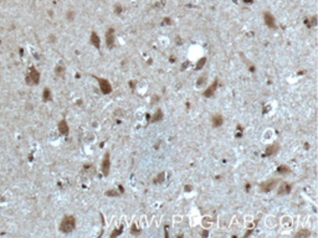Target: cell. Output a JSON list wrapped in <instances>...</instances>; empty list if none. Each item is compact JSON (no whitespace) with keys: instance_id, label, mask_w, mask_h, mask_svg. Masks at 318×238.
<instances>
[{"instance_id":"obj_1","label":"cell","mask_w":318,"mask_h":238,"mask_svg":"<svg viewBox=\"0 0 318 238\" xmlns=\"http://www.w3.org/2000/svg\"><path fill=\"white\" fill-rule=\"evenodd\" d=\"M76 227V218L74 216H65L62 218L61 223L58 226V229L62 232V233H71Z\"/></svg>"},{"instance_id":"obj_24","label":"cell","mask_w":318,"mask_h":238,"mask_svg":"<svg viewBox=\"0 0 318 238\" xmlns=\"http://www.w3.org/2000/svg\"><path fill=\"white\" fill-rule=\"evenodd\" d=\"M55 72H56V75H62L63 73V67L62 66H57L56 70H55Z\"/></svg>"},{"instance_id":"obj_14","label":"cell","mask_w":318,"mask_h":238,"mask_svg":"<svg viewBox=\"0 0 318 238\" xmlns=\"http://www.w3.org/2000/svg\"><path fill=\"white\" fill-rule=\"evenodd\" d=\"M43 99L45 100V102H49V100L52 99V94H51L50 88H45L44 89V92H43Z\"/></svg>"},{"instance_id":"obj_13","label":"cell","mask_w":318,"mask_h":238,"mask_svg":"<svg viewBox=\"0 0 318 238\" xmlns=\"http://www.w3.org/2000/svg\"><path fill=\"white\" fill-rule=\"evenodd\" d=\"M211 120H213V127H214V128H219V127L221 125V124L224 123V119H223V117L219 115V114H218V115H214Z\"/></svg>"},{"instance_id":"obj_18","label":"cell","mask_w":318,"mask_h":238,"mask_svg":"<svg viewBox=\"0 0 318 238\" xmlns=\"http://www.w3.org/2000/svg\"><path fill=\"white\" fill-rule=\"evenodd\" d=\"M122 232H123V227L121 226L119 228H116L115 231L112 232V233H111V238H115V237H117V236H119V234H122Z\"/></svg>"},{"instance_id":"obj_19","label":"cell","mask_w":318,"mask_h":238,"mask_svg":"<svg viewBox=\"0 0 318 238\" xmlns=\"http://www.w3.org/2000/svg\"><path fill=\"white\" fill-rule=\"evenodd\" d=\"M308 21H306V24L308 25V27H312V26H316L317 25V20H316V16H313L312 19H307Z\"/></svg>"},{"instance_id":"obj_25","label":"cell","mask_w":318,"mask_h":238,"mask_svg":"<svg viewBox=\"0 0 318 238\" xmlns=\"http://www.w3.org/2000/svg\"><path fill=\"white\" fill-rule=\"evenodd\" d=\"M74 17H75V13H74V11H69V13H67V19H69V21H72V20H74Z\"/></svg>"},{"instance_id":"obj_3","label":"cell","mask_w":318,"mask_h":238,"mask_svg":"<svg viewBox=\"0 0 318 238\" xmlns=\"http://www.w3.org/2000/svg\"><path fill=\"white\" fill-rule=\"evenodd\" d=\"M101 170L103 172V176H108L110 171H111V156L110 153H106L103 160H102V165H101Z\"/></svg>"},{"instance_id":"obj_6","label":"cell","mask_w":318,"mask_h":238,"mask_svg":"<svg viewBox=\"0 0 318 238\" xmlns=\"http://www.w3.org/2000/svg\"><path fill=\"white\" fill-rule=\"evenodd\" d=\"M115 29H108L107 30V32H106V45L107 47L111 50L113 46H115Z\"/></svg>"},{"instance_id":"obj_20","label":"cell","mask_w":318,"mask_h":238,"mask_svg":"<svg viewBox=\"0 0 318 238\" xmlns=\"http://www.w3.org/2000/svg\"><path fill=\"white\" fill-rule=\"evenodd\" d=\"M205 62H206V58H205V57L200 58V61L196 63V70H201V68H203V66H204V65H205Z\"/></svg>"},{"instance_id":"obj_12","label":"cell","mask_w":318,"mask_h":238,"mask_svg":"<svg viewBox=\"0 0 318 238\" xmlns=\"http://www.w3.org/2000/svg\"><path fill=\"white\" fill-rule=\"evenodd\" d=\"M278 149H280V145H277V144H272V145H270V146H267V148H266V153H265V155H268V156L275 155V154L278 151Z\"/></svg>"},{"instance_id":"obj_9","label":"cell","mask_w":318,"mask_h":238,"mask_svg":"<svg viewBox=\"0 0 318 238\" xmlns=\"http://www.w3.org/2000/svg\"><path fill=\"white\" fill-rule=\"evenodd\" d=\"M69 132H70L69 124H67V122H66L65 119H62V120L58 123V133L61 135H67Z\"/></svg>"},{"instance_id":"obj_2","label":"cell","mask_w":318,"mask_h":238,"mask_svg":"<svg viewBox=\"0 0 318 238\" xmlns=\"http://www.w3.org/2000/svg\"><path fill=\"white\" fill-rule=\"evenodd\" d=\"M25 80H26V83L29 86H35V85H39V82H40V73H39V71L35 68L34 66H31L29 68V72L25 77Z\"/></svg>"},{"instance_id":"obj_23","label":"cell","mask_w":318,"mask_h":238,"mask_svg":"<svg viewBox=\"0 0 318 238\" xmlns=\"http://www.w3.org/2000/svg\"><path fill=\"white\" fill-rule=\"evenodd\" d=\"M163 180H164V172H160V174L157 176V180H155L154 182H155V184H158V182H162Z\"/></svg>"},{"instance_id":"obj_21","label":"cell","mask_w":318,"mask_h":238,"mask_svg":"<svg viewBox=\"0 0 318 238\" xmlns=\"http://www.w3.org/2000/svg\"><path fill=\"white\" fill-rule=\"evenodd\" d=\"M131 232H132V234L138 236V234L141 233V229H139V228H137V226H136V224H133V226H132V228H131Z\"/></svg>"},{"instance_id":"obj_5","label":"cell","mask_w":318,"mask_h":238,"mask_svg":"<svg viewBox=\"0 0 318 238\" xmlns=\"http://www.w3.org/2000/svg\"><path fill=\"white\" fill-rule=\"evenodd\" d=\"M98 85H100V89L103 94H110L112 92V86L111 83L107 81L106 78H98Z\"/></svg>"},{"instance_id":"obj_15","label":"cell","mask_w":318,"mask_h":238,"mask_svg":"<svg viewBox=\"0 0 318 238\" xmlns=\"http://www.w3.org/2000/svg\"><path fill=\"white\" fill-rule=\"evenodd\" d=\"M162 118H163V112H162L160 109H157L155 114L152 117V122H158V120H160Z\"/></svg>"},{"instance_id":"obj_22","label":"cell","mask_w":318,"mask_h":238,"mask_svg":"<svg viewBox=\"0 0 318 238\" xmlns=\"http://www.w3.org/2000/svg\"><path fill=\"white\" fill-rule=\"evenodd\" d=\"M106 196H113V197H117V196H119V192L115 191V190H110V191L106 192Z\"/></svg>"},{"instance_id":"obj_17","label":"cell","mask_w":318,"mask_h":238,"mask_svg":"<svg viewBox=\"0 0 318 238\" xmlns=\"http://www.w3.org/2000/svg\"><path fill=\"white\" fill-rule=\"evenodd\" d=\"M277 171H278V174L285 175V174H288V172H290V169L287 168V166H285V165H281L280 168L277 169Z\"/></svg>"},{"instance_id":"obj_10","label":"cell","mask_w":318,"mask_h":238,"mask_svg":"<svg viewBox=\"0 0 318 238\" xmlns=\"http://www.w3.org/2000/svg\"><path fill=\"white\" fill-rule=\"evenodd\" d=\"M216 88H218V80H215V81L213 82V85L210 86V87L206 89V91L203 93V94H204V97H206V98L213 97V96H214V93H215V91H216Z\"/></svg>"},{"instance_id":"obj_27","label":"cell","mask_w":318,"mask_h":238,"mask_svg":"<svg viewBox=\"0 0 318 238\" xmlns=\"http://www.w3.org/2000/svg\"><path fill=\"white\" fill-rule=\"evenodd\" d=\"M204 82H205V77H201V78H200V81H198V85L200 86V85H203Z\"/></svg>"},{"instance_id":"obj_8","label":"cell","mask_w":318,"mask_h":238,"mask_svg":"<svg viewBox=\"0 0 318 238\" xmlns=\"http://www.w3.org/2000/svg\"><path fill=\"white\" fill-rule=\"evenodd\" d=\"M291 192V185L287 182H283L281 184L280 187H278V191H277V195L278 196H285V195H288Z\"/></svg>"},{"instance_id":"obj_4","label":"cell","mask_w":318,"mask_h":238,"mask_svg":"<svg viewBox=\"0 0 318 238\" xmlns=\"http://www.w3.org/2000/svg\"><path fill=\"white\" fill-rule=\"evenodd\" d=\"M277 180L276 178H271V180H267V181H263L261 185H260V189H261V191L263 192H270V191H272V190L276 187V185H277Z\"/></svg>"},{"instance_id":"obj_11","label":"cell","mask_w":318,"mask_h":238,"mask_svg":"<svg viewBox=\"0 0 318 238\" xmlns=\"http://www.w3.org/2000/svg\"><path fill=\"white\" fill-rule=\"evenodd\" d=\"M89 42H91L96 49H100L101 47V40H100V36L94 31L91 34V37H89Z\"/></svg>"},{"instance_id":"obj_16","label":"cell","mask_w":318,"mask_h":238,"mask_svg":"<svg viewBox=\"0 0 318 238\" xmlns=\"http://www.w3.org/2000/svg\"><path fill=\"white\" fill-rule=\"evenodd\" d=\"M311 233H309V231L308 229H301L299 232H297L296 233V237L297 238H302V237H308Z\"/></svg>"},{"instance_id":"obj_7","label":"cell","mask_w":318,"mask_h":238,"mask_svg":"<svg viewBox=\"0 0 318 238\" xmlns=\"http://www.w3.org/2000/svg\"><path fill=\"white\" fill-rule=\"evenodd\" d=\"M263 20H265V24L270 27V29H276V21H275V17L268 13V11H265L263 13Z\"/></svg>"},{"instance_id":"obj_26","label":"cell","mask_w":318,"mask_h":238,"mask_svg":"<svg viewBox=\"0 0 318 238\" xmlns=\"http://www.w3.org/2000/svg\"><path fill=\"white\" fill-rule=\"evenodd\" d=\"M115 13L116 14H121L122 13V6H121V5H118V4L116 5V6H115Z\"/></svg>"}]
</instances>
